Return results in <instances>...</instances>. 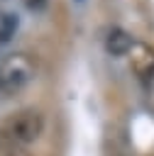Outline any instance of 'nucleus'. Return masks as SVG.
Wrapping results in <instances>:
<instances>
[{"label":"nucleus","instance_id":"1","mask_svg":"<svg viewBox=\"0 0 154 156\" xmlns=\"http://www.w3.org/2000/svg\"><path fill=\"white\" fill-rule=\"evenodd\" d=\"M44 134V115L37 107H22L0 122V144L7 151H20Z\"/></svg>","mask_w":154,"mask_h":156},{"label":"nucleus","instance_id":"2","mask_svg":"<svg viewBox=\"0 0 154 156\" xmlns=\"http://www.w3.org/2000/svg\"><path fill=\"white\" fill-rule=\"evenodd\" d=\"M32 80H34V61L27 54L17 51L0 61V95L2 98L22 93Z\"/></svg>","mask_w":154,"mask_h":156},{"label":"nucleus","instance_id":"3","mask_svg":"<svg viewBox=\"0 0 154 156\" xmlns=\"http://www.w3.org/2000/svg\"><path fill=\"white\" fill-rule=\"evenodd\" d=\"M134 46V39L130 32H125L122 27H110L108 37H105V51L110 56H125L130 54V49Z\"/></svg>","mask_w":154,"mask_h":156},{"label":"nucleus","instance_id":"4","mask_svg":"<svg viewBox=\"0 0 154 156\" xmlns=\"http://www.w3.org/2000/svg\"><path fill=\"white\" fill-rule=\"evenodd\" d=\"M17 32V17L12 12H2L0 15V44H7Z\"/></svg>","mask_w":154,"mask_h":156},{"label":"nucleus","instance_id":"5","mask_svg":"<svg viewBox=\"0 0 154 156\" xmlns=\"http://www.w3.org/2000/svg\"><path fill=\"white\" fill-rule=\"evenodd\" d=\"M22 5L29 10V12H44L49 7V0H22Z\"/></svg>","mask_w":154,"mask_h":156},{"label":"nucleus","instance_id":"6","mask_svg":"<svg viewBox=\"0 0 154 156\" xmlns=\"http://www.w3.org/2000/svg\"><path fill=\"white\" fill-rule=\"evenodd\" d=\"M78 2H83V0H78Z\"/></svg>","mask_w":154,"mask_h":156}]
</instances>
